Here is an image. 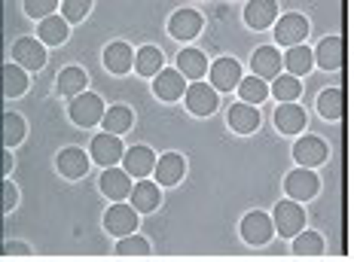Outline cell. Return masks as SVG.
I'll list each match as a JSON object with an SVG mask.
<instances>
[{
  "label": "cell",
  "mask_w": 354,
  "mask_h": 262,
  "mask_svg": "<svg viewBox=\"0 0 354 262\" xmlns=\"http://www.w3.org/2000/svg\"><path fill=\"white\" fill-rule=\"evenodd\" d=\"M71 119L77 122L80 128L98 125V122L104 119V104H101V98L98 94H92V92L77 94V98L71 101Z\"/></svg>",
  "instance_id": "6da1fadb"
},
{
  "label": "cell",
  "mask_w": 354,
  "mask_h": 262,
  "mask_svg": "<svg viewBox=\"0 0 354 262\" xmlns=\"http://www.w3.org/2000/svg\"><path fill=\"white\" fill-rule=\"evenodd\" d=\"M308 37V21L299 16V12H287V16L278 19L275 25V40L281 46H302V40Z\"/></svg>",
  "instance_id": "7a4b0ae2"
},
{
  "label": "cell",
  "mask_w": 354,
  "mask_h": 262,
  "mask_svg": "<svg viewBox=\"0 0 354 262\" xmlns=\"http://www.w3.org/2000/svg\"><path fill=\"white\" fill-rule=\"evenodd\" d=\"M302 225H306V214H302V208L297 201H281V205H275V229L281 238H293Z\"/></svg>",
  "instance_id": "3957f363"
},
{
  "label": "cell",
  "mask_w": 354,
  "mask_h": 262,
  "mask_svg": "<svg viewBox=\"0 0 354 262\" xmlns=\"http://www.w3.org/2000/svg\"><path fill=\"white\" fill-rule=\"evenodd\" d=\"M12 58L19 61V68H28V70H40L46 64V49H43L40 40H31V37H21L12 43Z\"/></svg>",
  "instance_id": "277c9868"
},
{
  "label": "cell",
  "mask_w": 354,
  "mask_h": 262,
  "mask_svg": "<svg viewBox=\"0 0 354 262\" xmlns=\"http://www.w3.org/2000/svg\"><path fill=\"white\" fill-rule=\"evenodd\" d=\"M241 238L250 244V247H260L272 238V220L269 214H263V210H254V214H248L245 220H241Z\"/></svg>",
  "instance_id": "5b68a950"
},
{
  "label": "cell",
  "mask_w": 354,
  "mask_h": 262,
  "mask_svg": "<svg viewBox=\"0 0 354 262\" xmlns=\"http://www.w3.org/2000/svg\"><path fill=\"white\" fill-rule=\"evenodd\" d=\"M284 189L293 201H308V199H315V192H318V177H315L308 168H297L293 174H287Z\"/></svg>",
  "instance_id": "8992f818"
},
{
  "label": "cell",
  "mask_w": 354,
  "mask_h": 262,
  "mask_svg": "<svg viewBox=\"0 0 354 262\" xmlns=\"http://www.w3.org/2000/svg\"><path fill=\"white\" fill-rule=\"evenodd\" d=\"M104 229L110 235H120V238L131 235V232L138 229V214L129 205H113L104 214Z\"/></svg>",
  "instance_id": "52a82bcc"
},
{
  "label": "cell",
  "mask_w": 354,
  "mask_h": 262,
  "mask_svg": "<svg viewBox=\"0 0 354 262\" xmlns=\"http://www.w3.org/2000/svg\"><path fill=\"white\" fill-rule=\"evenodd\" d=\"M125 156L122 152V143H120V134H98L92 141V159L98 165H107V168H113L116 162Z\"/></svg>",
  "instance_id": "ba28073f"
},
{
  "label": "cell",
  "mask_w": 354,
  "mask_h": 262,
  "mask_svg": "<svg viewBox=\"0 0 354 262\" xmlns=\"http://www.w3.org/2000/svg\"><path fill=\"white\" fill-rule=\"evenodd\" d=\"M183 98H187L189 113H196V116H211L217 110V94H214V89L205 83H193Z\"/></svg>",
  "instance_id": "9c48e42d"
},
{
  "label": "cell",
  "mask_w": 354,
  "mask_h": 262,
  "mask_svg": "<svg viewBox=\"0 0 354 262\" xmlns=\"http://www.w3.org/2000/svg\"><path fill=\"white\" fill-rule=\"evenodd\" d=\"M293 159L306 168H315V165H324L327 159V143L321 137H299L297 147H293Z\"/></svg>",
  "instance_id": "30bf717a"
},
{
  "label": "cell",
  "mask_w": 354,
  "mask_h": 262,
  "mask_svg": "<svg viewBox=\"0 0 354 262\" xmlns=\"http://www.w3.org/2000/svg\"><path fill=\"white\" fill-rule=\"evenodd\" d=\"M168 31H171L174 40H189L202 31V16L196 10H177L171 21H168Z\"/></svg>",
  "instance_id": "8fae6325"
},
{
  "label": "cell",
  "mask_w": 354,
  "mask_h": 262,
  "mask_svg": "<svg viewBox=\"0 0 354 262\" xmlns=\"http://www.w3.org/2000/svg\"><path fill=\"white\" fill-rule=\"evenodd\" d=\"M211 83L217 85L220 92H232L235 85L241 83V68L235 58H220L217 64L211 68Z\"/></svg>",
  "instance_id": "7c38bea8"
},
{
  "label": "cell",
  "mask_w": 354,
  "mask_h": 262,
  "mask_svg": "<svg viewBox=\"0 0 354 262\" xmlns=\"http://www.w3.org/2000/svg\"><path fill=\"white\" fill-rule=\"evenodd\" d=\"M250 64H254V74L260 79H275L278 74H281V55H278L275 46H263L257 49L254 58H250Z\"/></svg>",
  "instance_id": "4fadbf2b"
},
{
  "label": "cell",
  "mask_w": 354,
  "mask_h": 262,
  "mask_svg": "<svg viewBox=\"0 0 354 262\" xmlns=\"http://www.w3.org/2000/svg\"><path fill=\"white\" fill-rule=\"evenodd\" d=\"M153 89H156V94L162 101H177L187 94V83H183L180 70H159L156 74V83H153Z\"/></svg>",
  "instance_id": "5bb4252c"
},
{
  "label": "cell",
  "mask_w": 354,
  "mask_h": 262,
  "mask_svg": "<svg viewBox=\"0 0 354 262\" xmlns=\"http://www.w3.org/2000/svg\"><path fill=\"white\" fill-rule=\"evenodd\" d=\"M122 165H125V174H131V177H147V174H153L156 168V159H153V150L147 147H131L129 152L122 156Z\"/></svg>",
  "instance_id": "9a60e30c"
},
{
  "label": "cell",
  "mask_w": 354,
  "mask_h": 262,
  "mask_svg": "<svg viewBox=\"0 0 354 262\" xmlns=\"http://www.w3.org/2000/svg\"><path fill=\"white\" fill-rule=\"evenodd\" d=\"M55 165H58V174L77 180V177H83V174L88 171V156L80 147H68V150L58 152V162Z\"/></svg>",
  "instance_id": "2e32d148"
},
{
  "label": "cell",
  "mask_w": 354,
  "mask_h": 262,
  "mask_svg": "<svg viewBox=\"0 0 354 262\" xmlns=\"http://www.w3.org/2000/svg\"><path fill=\"white\" fill-rule=\"evenodd\" d=\"M131 64H135V52L129 43H110L104 49V68L110 74H129Z\"/></svg>",
  "instance_id": "e0dca14e"
},
{
  "label": "cell",
  "mask_w": 354,
  "mask_h": 262,
  "mask_svg": "<svg viewBox=\"0 0 354 262\" xmlns=\"http://www.w3.org/2000/svg\"><path fill=\"white\" fill-rule=\"evenodd\" d=\"M278 16V6L272 3V0H250L245 6V21L250 28H257V31H263V28H269L272 21Z\"/></svg>",
  "instance_id": "ac0fdd59"
},
{
  "label": "cell",
  "mask_w": 354,
  "mask_h": 262,
  "mask_svg": "<svg viewBox=\"0 0 354 262\" xmlns=\"http://www.w3.org/2000/svg\"><path fill=\"white\" fill-rule=\"evenodd\" d=\"M101 192H104L107 199H113V201H122L125 195L131 192V180H129V174L120 171V168H107V171H104V177H101Z\"/></svg>",
  "instance_id": "d6986e66"
},
{
  "label": "cell",
  "mask_w": 354,
  "mask_h": 262,
  "mask_svg": "<svg viewBox=\"0 0 354 262\" xmlns=\"http://www.w3.org/2000/svg\"><path fill=\"white\" fill-rule=\"evenodd\" d=\"M177 70L187 79H202L208 74V58L198 52V49H183V52L177 55Z\"/></svg>",
  "instance_id": "ffe728a7"
},
{
  "label": "cell",
  "mask_w": 354,
  "mask_h": 262,
  "mask_svg": "<svg viewBox=\"0 0 354 262\" xmlns=\"http://www.w3.org/2000/svg\"><path fill=\"white\" fill-rule=\"evenodd\" d=\"M183 168H187V165H183V156H177V152H165L153 171H156V180L162 186H174L177 180L183 177Z\"/></svg>",
  "instance_id": "44dd1931"
},
{
  "label": "cell",
  "mask_w": 354,
  "mask_h": 262,
  "mask_svg": "<svg viewBox=\"0 0 354 262\" xmlns=\"http://www.w3.org/2000/svg\"><path fill=\"white\" fill-rule=\"evenodd\" d=\"M312 58L324 70H336L342 64V37H324L318 43V52H312Z\"/></svg>",
  "instance_id": "7402d4cb"
},
{
  "label": "cell",
  "mask_w": 354,
  "mask_h": 262,
  "mask_svg": "<svg viewBox=\"0 0 354 262\" xmlns=\"http://www.w3.org/2000/svg\"><path fill=\"white\" fill-rule=\"evenodd\" d=\"M275 125H278V131H284V134H297V131L306 128V113H302V107H297V104H281L275 110Z\"/></svg>",
  "instance_id": "603a6c76"
},
{
  "label": "cell",
  "mask_w": 354,
  "mask_h": 262,
  "mask_svg": "<svg viewBox=\"0 0 354 262\" xmlns=\"http://www.w3.org/2000/svg\"><path fill=\"white\" fill-rule=\"evenodd\" d=\"M230 125L239 134H250V131H257V125H260V113H257V107L241 101V104H235L230 110Z\"/></svg>",
  "instance_id": "cb8c5ba5"
},
{
  "label": "cell",
  "mask_w": 354,
  "mask_h": 262,
  "mask_svg": "<svg viewBox=\"0 0 354 262\" xmlns=\"http://www.w3.org/2000/svg\"><path fill=\"white\" fill-rule=\"evenodd\" d=\"M131 205H135V210H141V214H153L159 208V189L153 183H147V180L131 186Z\"/></svg>",
  "instance_id": "d4e9b609"
},
{
  "label": "cell",
  "mask_w": 354,
  "mask_h": 262,
  "mask_svg": "<svg viewBox=\"0 0 354 262\" xmlns=\"http://www.w3.org/2000/svg\"><path fill=\"white\" fill-rule=\"evenodd\" d=\"M86 89V70L80 68H64L58 74V94H68V98H77Z\"/></svg>",
  "instance_id": "484cf974"
},
{
  "label": "cell",
  "mask_w": 354,
  "mask_h": 262,
  "mask_svg": "<svg viewBox=\"0 0 354 262\" xmlns=\"http://www.w3.org/2000/svg\"><path fill=\"white\" fill-rule=\"evenodd\" d=\"M284 68L290 70V77H302V74H308L312 70V49H306V46H290V52H287L284 58Z\"/></svg>",
  "instance_id": "4316f807"
},
{
  "label": "cell",
  "mask_w": 354,
  "mask_h": 262,
  "mask_svg": "<svg viewBox=\"0 0 354 262\" xmlns=\"http://www.w3.org/2000/svg\"><path fill=\"white\" fill-rule=\"evenodd\" d=\"M25 89H28L25 68H19V64H3V94L6 98H19V94H25Z\"/></svg>",
  "instance_id": "83f0119b"
},
{
  "label": "cell",
  "mask_w": 354,
  "mask_h": 262,
  "mask_svg": "<svg viewBox=\"0 0 354 262\" xmlns=\"http://www.w3.org/2000/svg\"><path fill=\"white\" fill-rule=\"evenodd\" d=\"M135 70L141 77H153V74H159L162 70V52L156 46H144L141 52L135 55Z\"/></svg>",
  "instance_id": "f1b7e54d"
},
{
  "label": "cell",
  "mask_w": 354,
  "mask_h": 262,
  "mask_svg": "<svg viewBox=\"0 0 354 262\" xmlns=\"http://www.w3.org/2000/svg\"><path fill=\"white\" fill-rule=\"evenodd\" d=\"M131 122H135V116H131L129 107H110V110L104 113V131H110V134H122V131H129Z\"/></svg>",
  "instance_id": "f546056e"
},
{
  "label": "cell",
  "mask_w": 354,
  "mask_h": 262,
  "mask_svg": "<svg viewBox=\"0 0 354 262\" xmlns=\"http://www.w3.org/2000/svg\"><path fill=\"white\" fill-rule=\"evenodd\" d=\"M40 40L43 43H49V46H58V43H64L68 40V25H64V19H43L40 21Z\"/></svg>",
  "instance_id": "4dcf8cb0"
},
{
  "label": "cell",
  "mask_w": 354,
  "mask_h": 262,
  "mask_svg": "<svg viewBox=\"0 0 354 262\" xmlns=\"http://www.w3.org/2000/svg\"><path fill=\"white\" fill-rule=\"evenodd\" d=\"M293 253H299V256H318L324 253V241L318 232H297L293 235Z\"/></svg>",
  "instance_id": "1f68e13d"
},
{
  "label": "cell",
  "mask_w": 354,
  "mask_h": 262,
  "mask_svg": "<svg viewBox=\"0 0 354 262\" xmlns=\"http://www.w3.org/2000/svg\"><path fill=\"white\" fill-rule=\"evenodd\" d=\"M318 113L324 119H339L342 116V92L339 89H327L318 94Z\"/></svg>",
  "instance_id": "d6a6232c"
},
{
  "label": "cell",
  "mask_w": 354,
  "mask_h": 262,
  "mask_svg": "<svg viewBox=\"0 0 354 262\" xmlns=\"http://www.w3.org/2000/svg\"><path fill=\"white\" fill-rule=\"evenodd\" d=\"M239 92L241 98H245V104H260V101L269 98V89H266V83L260 77H248L239 83Z\"/></svg>",
  "instance_id": "836d02e7"
},
{
  "label": "cell",
  "mask_w": 354,
  "mask_h": 262,
  "mask_svg": "<svg viewBox=\"0 0 354 262\" xmlns=\"http://www.w3.org/2000/svg\"><path fill=\"white\" fill-rule=\"evenodd\" d=\"M25 137V119L19 113H6L3 116V147H16Z\"/></svg>",
  "instance_id": "e575fe53"
},
{
  "label": "cell",
  "mask_w": 354,
  "mask_h": 262,
  "mask_svg": "<svg viewBox=\"0 0 354 262\" xmlns=\"http://www.w3.org/2000/svg\"><path fill=\"white\" fill-rule=\"evenodd\" d=\"M299 92H302V85H299V79L297 77H275V98L278 101H284V104H293V101L299 98Z\"/></svg>",
  "instance_id": "d590c367"
},
{
  "label": "cell",
  "mask_w": 354,
  "mask_h": 262,
  "mask_svg": "<svg viewBox=\"0 0 354 262\" xmlns=\"http://www.w3.org/2000/svg\"><path fill=\"white\" fill-rule=\"evenodd\" d=\"M116 253L120 256H147L150 253V244L141 235H125L120 244H116Z\"/></svg>",
  "instance_id": "8d00e7d4"
},
{
  "label": "cell",
  "mask_w": 354,
  "mask_h": 262,
  "mask_svg": "<svg viewBox=\"0 0 354 262\" xmlns=\"http://www.w3.org/2000/svg\"><path fill=\"white\" fill-rule=\"evenodd\" d=\"M88 10H92V3H86V0H64L62 3V12L68 21H83L88 16Z\"/></svg>",
  "instance_id": "74e56055"
},
{
  "label": "cell",
  "mask_w": 354,
  "mask_h": 262,
  "mask_svg": "<svg viewBox=\"0 0 354 262\" xmlns=\"http://www.w3.org/2000/svg\"><path fill=\"white\" fill-rule=\"evenodd\" d=\"M53 10H55V0H28V3H25V12H28V16H31V19H40V21L46 19Z\"/></svg>",
  "instance_id": "f35d334b"
},
{
  "label": "cell",
  "mask_w": 354,
  "mask_h": 262,
  "mask_svg": "<svg viewBox=\"0 0 354 262\" xmlns=\"http://www.w3.org/2000/svg\"><path fill=\"white\" fill-rule=\"evenodd\" d=\"M0 199H3V214H6V210H12V208H16L19 192H16V186H12L10 180H3V189H0Z\"/></svg>",
  "instance_id": "ab89813d"
},
{
  "label": "cell",
  "mask_w": 354,
  "mask_h": 262,
  "mask_svg": "<svg viewBox=\"0 0 354 262\" xmlns=\"http://www.w3.org/2000/svg\"><path fill=\"white\" fill-rule=\"evenodd\" d=\"M28 253H31V247L16 244V241H3V256H28Z\"/></svg>",
  "instance_id": "60d3db41"
},
{
  "label": "cell",
  "mask_w": 354,
  "mask_h": 262,
  "mask_svg": "<svg viewBox=\"0 0 354 262\" xmlns=\"http://www.w3.org/2000/svg\"><path fill=\"white\" fill-rule=\"evenodd\" d=\"M12 168V156H10V150L3 147V162H0V171H3V180H6V174H10Z\"/></svg>",
  "instance_id": "b9f144b4"
}]
</instances>
